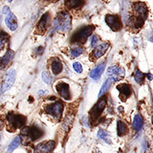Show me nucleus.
Listing matches in <instances>:
<instances>
[{
    "label": "nucleus",
    "mask_w": 153,
    "mask_h": 153,
    "mask_svg": "<svg viewBox=\"0 0 153 153\" xmlns=\"http://www.w3.org/2000/svg\"><path fill=\"white\" fill-rule=\"evenodd\" d=\"M133 10L134 16L130 17V22H132L134 27L139 30L142 27L144 22L147 18V7L143 2H135L133 6Z\"/></svg>",
    "instance_id": "1"
},
{
    "label": "nucleus",
    "mask_w": 153,
    "mask_h": 153,
    "mask_svg": "<svg viewBox=\"0 0 153 153\" xmlns=\"http://www.w3.org/2000/svg\"><path fill=\"white\" fill-rule=\"evenodd\" d=\"M54 29L66 33L71 28V17L67 11H60L53 22Z\"/></svg>",
    "instance_id": "2"
},
{
    "label": "nucleus",
    "mask_w": 153,
    "mask_h": 153,
    "mask_svg": "<svg viewBox=\"0 0 153 153\" xmlns=\"http://www.w3.org/2000/svg\"><path fill=\"white\" fill-rule=\"evenodd\" d=\"M44 134L43 129L38 126L32 125L30 127H24L22 129V138L25 139L26 142H32L40 139Z\"/></svg>",
    "instance_id": "3"
},
{
    "label": "nucleus",
    "mask_w": 153,
    "mask_h": 153,
    "mask_svg": "<svg viewBox=\"0 0 153 153\" xmlns=\"http://www.w3.org/2000/svg\"><path fill=\"white\" fill-rule=\"evenodd\" d=\"M7 122H8V130L10 132H13L16 130L17 128H20L26 124L27 118L20 114H16L14 112H10L7 115Z\"/></svg>",
    "instance_id": "4"
},
{
    "label": "nucleus",
    "mask_w": 153,
    "mask_h": 153,
    "mask_svg": "<svg viewBox=\"0 0 153 153\" xmlns=\"http://www.w3.org/2000/svg\"><path fill=\"white\" fill-rule=\"evenodd\" d=\"M93 30V26H86L84 27L80 28L79 30H77L76 32L72 34L71 39H70L71 44H83L86 42L88 38L90 36Z\"/></svg>",
    "instance_id": "5"
},
{
    "label": "nucleus",
    "mask_w": 153,
    "mask_h": 153,
    "mask_svg": "<svg viewBox=\"0 0 153 153\" xmlns=\"http://www.w3.org/2000/svg\"><path fill=\"white\" fill-rule=\"evenodd\" d=\"M106 105V97L104 96L103 98H101L96 104L93 106V108L90 110L89 111V121L91 122V123L96 124L97 121L100 117V116L102 114L103 111Z\"/></svg>",
    "instance_id": "6"
},
{
    "label": "nucleus",
    "mask_w": 153,
    "mask_h": 153,
    "mask_svg": "<svg viewBox=\"0 0 153 153\" xmlns=\"http://www.w3.org/2000/svg\"><path fill=\"white\" fill-rule=\"evenodd\" d=\"M64 109V105L63 103L57 100L55 102L48 104L45 106V112L50 117H52L53 118H55L56 121H59L62 117V112Z\"/></svg>",
    "instance_id": "7"
},
{
    "label": "nucleus",
    "mask_w": 153,
    "mask_h": 153,
    "mask_svg": "<svg viewBox=\"0 0 153 153\" xmlns=\"http://www.w3.org/2000/svg\"><path fill=\"white\" fill-rule=\"evenodd\" d=\"M3 14L5 16L4 22L6 26L11 31H16L18 28V23H17L16 16L13 14V12L10 10L8 6H4L3 9Z\"/></svg>",
    "instance_id": "8"
},
{
    "label": "nucleus",
    "mask_w": 153,
    "mask_h": 153,
    "mask_svg": "<svg viewBox=\"0 0 153 153\" xmlns=\"http://www.w3.org/2000/svg\"><path fill=\"white\" fill-rule=\"evenodd\" d=\"M16 72L14 69H10L7 71L5 76H4V82L1 86V92H0L1 94L5 93L6 91H8L12 87V85L16 81Z\"/></svg>",
    "instance_id": "9"
},
{
    "label": "nucleus",
    "mask_w": 153,
    "mask_h": 153,
    "mask_svg": "<svg viewBox=\"0 0 153 153\" xmlns=\"http://www.w3.org/2000/svg\"><path fill=\"white\" fill-rule=\"evenodd\" d=\"M107 76L112 82H117L125 76V70L118 66H110L107 70Z\"/></svg>",
    "instance_id": "10"
},
{
    "label": "nucleus",
    "mask_w": 153,
    "mask_h": 153,
    "mask_svg": "<svg viewBox=\"0 0 153 153\" xmlns=\"http://www.w3.org/2000/svg\"><path fill=\"white\" fill-rule=\"evenodd\" d=\"M105 21L107 26L114 32L120 31L123 28V23L121 22L120 17L117 15H106Z\"/></svg>",
    "instance_id": "11"
},
{
    "label": "nucleus",
    "mask_w": 153,
    "mask_h": 153,
    "mask_svg": "<svg viewBox=\"0 0 153 153\" xmlns=\"http://www.w3.org/2000/svg\"><path fill=\"white\" fill-rule=\"evenodd\" d=\"M55 89L60 94V96L66 100H69L71 99V94H70V87L69 85L64 82H59L55 85Z\"/></svg>",
    "instance_id": "12"
},
{
    "label": "nucleus",
    "mask_w": 153,
    "mask_h": 153,
    "mask_svg": "<svg viewBox=\"0 0 153 153\" xmlns=\"http://www.w3.org/2000/svg\"><path fill=\"white\" fill-rule=\"evenodd\" d=\"M55 147L54 140H49L38 144L35 148V153H50Z\"/></svg>",
    "instance_id": "13"
},
{
    "label": "nucleus",
    "mask_w": 153,
    "mask_h": 153,
    "mask_svg": "<svg viewBox=\"0 0 153 153\" xmlns=\"http://www.w3.org/2000/svg\"><path fill=\"white\" fill-rule=\"evenodd\" d=\"M109 47L110 44H107V43H104V44H100L98 46H96L93 50L92 54L89 56V59L91 60H95L100 59L107 51Z\"/></svg>",
    "instance_id": "14"
},
{
    "label": "nucleus",
    "mask_w": 153,
    "mask_h": 153,
    "mask_svg": "<svg viewBox=\"0 0 153 153\" xmlns=\"http://www.w3.org/2000/svg\"><path fill=\"white\" fill-rule=\"evenodd\" d=\"M49 21H50V15L47 12L43 15V16L41 17V19L38 22L37 25V33L44 34L47 31V28L49 27Z\"/></svg>",
    "instance_id": "15"
},
{
    "label": "nucleus",
    "mask_w": 153,
    "mask_h": 153,
    "mask_svg": "<svg viewBox=\"0 0 153 153\" xmlns=\"http://www.w3.org/2000/svg\"><path fill=\"white\" fill-rule=\"evenodd\" d=\"M117 89L119 91V98L125 101L132 94V88L128 83H120L117 85Z\"/></svg>",
    "instance_id": "16"
},
{
    "label": "nucleus",
    "mask_w": 153,
    "mask_h": 153,
    "mask_svg": "<svg viewBox=\"0 0 153 153\" xmlns=\"http://www.w3.org/2000/svg\"><path fill=\"white\" fill-rule=\"evenodd\" d=\"M14 56H15V52L11 49H8L5 55L0 57V70L4 69L7 65L13 60Z\"/></svg>",
    "instance_id": "17"
},
{
    "label": "nucleus",
    "mask_w": 153,
    "mask_h": 153,
    "mask_svg": "<svg viewBox=\"0 0 153 153\" xmlns=\"http://www.w3.org/2000/svg\"><path fill=\"white\" fill-rule=\"evenodd\" d=\"M105 66V65L104 63H102V64H100V65L96 66L93 71H91L90 77L92 79H94V80H99L100 78L101 75H102L103 71H104Z\"/></svg>",
    "instance_id": "18"
},
{
    "label": "nucleus",
    "mask_w": 153,
    "mask_h": 153,
    "mask_svg": "<svg viewBox=\"0 0 153 153\" xmlns=\"http://www.w3.org/2000/svg\"><path fill=\"white\" fill-rule=\"evenodd\" d=\"M62 63L58 58H55L53 59L52 62H51V69L52 71L55 75H58L60 74L61 71H62Z\"/></svg>",
    "instance_id": "19"
},
{
    "label": "nucleus",
    "mask_w": 153,
    "mask_h": 153,
    "mask_svg": "<svg viewBox=\"0 0 153 153\" xmlns=\"http://www.w3.org/2000/svg\"><path fill=\"white\" fill-rule=\"evenodd\" d=\"M117 135L119 137L123 136L128 134V128L125 123L123 121H117Z\"/></svg>",
    "instance_id": "20"
},
{
    "label": "nucleus",
    "mask_w": 153,
    "mask_h": 153,
    "mask_svg": "<svg viewBox=\"0 0 153 153\" xmlns=\"http://www.w3.org/2000/svg\"><path fill=\"white\" fill-rule=\"evenodd\" d=\"M84 4V1H79V0H70V1H65V5L68 9H79Z\"/></svg>",
    "instance_id": "21"
},
{
    "label": "nucleus",
    "mask_w": 153,
    "mask_h": 153,
    "mask_svg": "<svg viewBox=\"0 0 153 153\" xmlns=\"http://www.w3.org/2000/svg\"><path fill=\"white\" fill-rule=\"evenodd\" d=\"M143 124H144V120L143 117L140 114H137L133 122V127L136 131H140L142 128Z\"/></svg>",
    "instance_id": "22"
},
{
    "label": "nucleus",
    "mask_w": 153,
    "mask_h": 153,
    "mask_svg": "<svg viewBox=\"0 0 153 153\" xmlns=\"http://www.w3.org/2000/svg\"><path fill=\"white\" fill-rule=\"evenodd\" d=\"M21 142H22V139L19 136L16 137L13 141L10 143V145L9 146V147L7 149V152L8 153H12L16 148L19 147V146L21 145Z\"/></svg>",
    "instance_id": "23"
},
{
    "label": "nucleus",
    "mask_w": 153,
    "mask_h": 153,
    "mask_svg": "<svg viewBox=\"0 0 153 153\" xmlns=\"http://www.w3.org/2000/svg\"><path fill=\"white\" fill-rule=\"evenodd\" d=\"M112 82H112L111 79H109V78L105 82V83L102 85V87H101L100 90V93H99V97H100V98L101 96L105 95V93L109 90L111 86V84H112Z\"/></svg>",
    "instance_id": "24"
},
{
    "label": "nucleus",
    "mask_w": 153,
    "mask_h": 153,
    "mask_svg": "<svg viewBox=\"0 0 153 153\" xmlns=\"http://www.w3.org/2000/svg\"><path fill=\"white\" fill-rule=\"evenodd\" d=\"M9 39H10V36L8 33H5L4 31L0 32V50H2L4 48V46L8 43Z\"/></svg>",
    "instance_id": "25"
},
{
    "label": "nucleus",
    "mask_w": 153,
    "mask_h": 153,
    "mask_svg": "<svg viewBox=\"0 0 153 153\" xmlns=\"http://www.w3.org/2000/svg\"><path fill=\"white\" fill-rule=\"evenodd\" d=\"M98 137L100 139V140H104L105 142L108 143V144H111V138H110L109 133H108L107 131H105V130L100 129L98 132Z\"/></svg>",
    "instance_id": "26"
},
{
    "label": "nucleus",
    "mask_w": 153,
    "mask_h": 153,
    "mask_svg": "<svg viewBox=\"0 0 153 153\" xmlns=\"http://www.w3.org/2000/svg\"><path fill=\"white\" fill-rule=\"evenodd\" d=\"M144 79H145V75L144 73L141 72L140 70H137L135 71V74H134V80L137 83L139 84H142L144 82Z\"/></svg>",
    "instance_id": "27"
},
{
    "label": "nucleus",
    "mask_w": 153,
    "mask_h": 153,
    "mask_svg": "<svg viewBox=\"0 0 153 153\" xmlns=\"http://www.w3.org/2000/svg\"><path fill=\"white\" fill-rule=\"evenodd\" d=\"M73 117H74L73 115H71V117H66V120H65L64 123H63L62 128H65L66 132L69 131V128H70L71 123H72V122H73Z\"/></svg>",
    "instance_id": "28"
},
{
    "label": "nucleus",
    "mask_w": 153,
    "mask_h": 153,
    "mask_svg": "<svg viewBox=\"0 0 153 153\" xmlns=\"http://www.w3.org/2000/svg\"><path fill=\"white\" fill-rule=\"evenodd\" d=\"M83 51H84V49L82 48V47H79V48H75V49H73L71 51V57H77V56H79V55H81L83 53Z\"/></svg>",
    "instance_id": "29"
},
{
    "label": "nucleus",
    "mask_w": 153,
    "mask_h": 153,
    "mask_svg": "<svg viewBox=\"0 0 153 153\" xmlns=\"http://www.w3.org/2000/svg\"><path fill=\"white\" fill-rule=\"evenodd\" d=\"M42 78H43V81L47 84H51L53 82V78L52 76L49 75L47 71H44L42 73Z\"/></svg>",
    "instance_id": "30"
},
{
    "label": "nucleus",
    "mask_w": 153,
    "mask_h": 153,
    "mask_svg": "<svg viewBox=\"0 0 153 153\" xmlns=\"http://www.w3.org/2000/svg\"><path fill=\"white\" fill-rule=\"evenodd\" d=\"M73 69L75 70V71L76 72H77V73H81L82 71V65L80 64V62H74L73 63Z\"/></svg>",
    "instance_id": "31"
},
{
    "label": "nucleus",
    "mask_w": 153,
    "mask_h": 153,
    "mask_svg": "<svg viewBox=\"0 0 153 153\" xmlns=\"http://www.w3.org/2000/svg\"><path fill=\"white\" fill-rule=\"evenodd\" d=\"M99 40H100V38H99L97 35H94V36H93V38H92V41H91V47H92V48L94 47V46L97 44V43L99 42Z\"/></svg>",
    "instance_id": "32"
},
{
    "label": "nucleus",
    "mask_w": 153,
    "mask_h": 153,
    "mask_svg": "<svg viewBox=\"0 0 153 153\" xmlns=\"http://www.w3.org/2000/svg\"><path fill=\"white\" fill-rule=\"evenodd\" d=\"M146 75H147L148 78H149L150 80H152V74H150V73H149V74H146Z\"/></svg>",
    "instance_id": "33"
},
{
    "label": "nucleus",
    "mask_w": 153,
    "mask_h": 153,
    "mask_svg": "<svg viewBox=\"0 0 153 153\" xmlns=\"http://www.w3.org/2000/svg\"><path fill=\"white\" fill-rule=\"evenodd\" d=\"M2 128H3V122L0 120V130L2 129Z\"/></svg>",
    "instance_id": "34"
},
{
    "label": "nucleus",
    "mask_w": 153,
    "mask_h": 153,
    "mask_svg": "<svg viewBox=\"0 0 153 153\" xmlns=\"http://www.w3.org/2000/svg\"><path fill=\"white\" fill-rule=\"evenodd\" d=\"M0 140H1V136H0Z\"/></svg>",
    "instance_id": "35"
}]
</instances>
